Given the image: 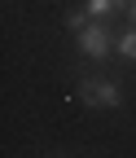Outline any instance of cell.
<instances>
[{"instance_id":"6da1fadb","label":"cell","mask_w":136,"mask_h":158,"mask_svg":"<svg viewBox=\"0 0 136 158\" xmlns=\"http://www.w3.org/2000/svg\"><path fill=\"white\" fill-rule=\"evenodd\" d=\"M75 48H79L84 62H105V57H114V27L110 22H88L75 35Z\"/></svg>"},{"instance_id":"7a4b0ae2","label":"cell","mask_w":136,"mask_h":158,"mask_svg":"<svg viewBox=\"0 0 136 158\" xmlns=\"http://www.w3.org/2000/svg\"><path fill=\"white\" fill-rule=\"evenodd\" d=\"M79 101L92 110H119L123 106V84L119 79H79Z\"/></svg>"},{"instance_id":"3957f363","label":"cell","mask_w":136,"mask_h":158,"mask_svg":"<svg viewBox=\"0 0 136 158\" xmlns=\"http://www.w3.org/2000/svg\"><path fill=\"white\" fill-rule=\"evenodd\" d=\"M114 57L123 66H136V22H127L123 31H114Z\"/></svg>"},{"instance_id":"277c9868","label":"cell","mask_w":136,"mask_h":158,"mask_svg":"<svg viewBox=\"0 0 136 158\" xmlns=\"http://www.w3.org/2000/svg\"><path fill=\"white\" fill-rule=\"evenodd\" d=\"M127 5L132 0H84V9L97 18V22H114L119 13H127Z\"/></svg>"},{"instance_id":"5b68a950","label":"cell","mask_w":136,"mask_h":158,"mask_svg":"<svg viewBox=\"0 0 136 158\" xmlns=\"http://www.w3.org/2000/svg\"><path fill=\"white\" fill-rule=\"evenodd\" d=\"M88 22H97V18H92V13H88V9L79 5V9H70V13L62 18V31H66V35H79V31H84Z\"/></svg>"},{"instance_id":"8992f818","label":"cell","mask_w":136,"mask_h":158,"mask_svg":"<svg viewBox=\"0 0 136 158\" xmlns=\"http://www.w3.org/2000/svg\"><path fill=\"white\" fill-rule=\"evenodd\" d=\"M127 22H136V0H132V5H127Z\"/></svg>"}]
</instances>
